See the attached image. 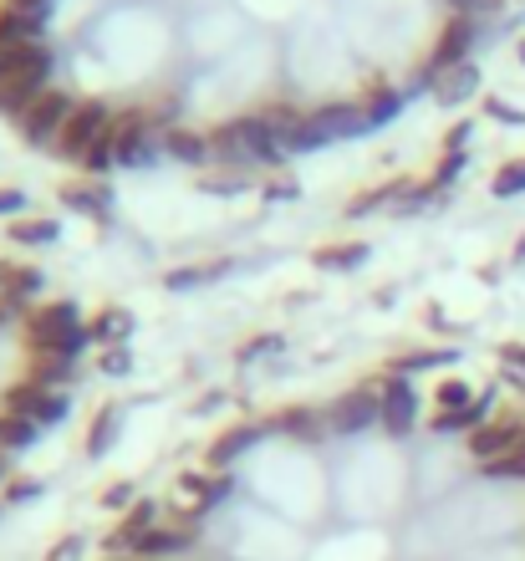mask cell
Listing matches in <instances>:
<instances>
[{"label": "cell", "instance_id": "52", "mask_svg": "<svg viewBox=\"0 0 525 561\" xmlns=\"http://www.w3.org/2000/svg\"><path fill=\"white\" fill-rule=\"evenodd\" d=\"M0 511H5V501H0Z\"/></svg>", "mask_w": 525, "mask_h": 561}, {"label": "cell", "instance_id": "17", "mask_svg": "<svg viewBox=\"0 0 525 561\" xmlns=\"http://www.w3.org/2000/svg\"><path fill=\"white\" fill-rule=\"evenodd\" d=\"M163 159L199 169V163L215 159V148H209V134H194V128H169V134H163Z\"/></svg>", "mask_w": 525, "mask_h": 561}, {"label": "cell", "instance_id": "22", "mask_svg": "<svg viewBox=\"0 0 525 561\" xmlns=\"http://www.w3.org/2000/svg\"><path fill=\"white\" fill-rule=\"evenodd\" d=\"M409 184H413V179L398 174V179H388V184H373V190H363L347 205V220H363V215H373V209H383V205H398V199L409 194Z\"/></svg>", "mask_w": 525, "mask_h": 561}, {"label": "cell", "instance_id": "40", "mask_svg": "<svg viewBox=\"0 0 525 561\" xmlns=\"http://www.w3.org/2000/svg\"><path fill=\"white\" fill-rule=\"evenodd\" d=\"M484 113H490L495 123H511V128H525V113H521V107L500 103V98H484Z\"/></svg>", "mask_w": 525, "mask_h": 561}, {"label": "cell", "instance_id": "23", "mask_svg": "<svg viewBox=\"0 0 525 561\" xmlns=\"http://www.w3.org/2000/svg\"><path fill=\"white\" fill-rule=\"evenodd\" d=\"M235 271V261H199V266H179L163 276L169 291H194V286H209V280H225Z\"/></svg>", "mask_w": 525, "mask_h": 561}, {"label": "cell", "instance_id": "32", "mask_svg": "<svg viewBox=\"0 0 525 561\" xmlns=\"http://www.w3.org/2000/svg\"><path fill=\"white\" fill-rule=\"evenodd\" d=\"M465 169H469V153H444L429 184H434V190H449V184H454V179H459V174H465Z\"/></svg>", "mask_w": 525, "mask_h": 561}, {"label": "cell", "instance_id": "51", "mask_svg": "<svg viewBox=\"0 0 525 561\" xmlns=\"http://www.w3.org/2000/svg\"><path fill=\"white\" fill-rule=\"evenodd\" d=\"M515 51H521V61H525V36H521V46H515Z\"/></svg>", "mask_w": 525, "mask_h": 561}, {"label": "cell", "instance_id": "14", "mask_svg": "<svg viewBox=\"0 0 525 561\" xmlns=\"http://www.w3.org/2000/svg\"><path fill=\"white\" fill-rule=\"evenodd\" d=\"M480 67L475 61H459V67H449V72H438L434 77V103L438 107H459V103H469L475 92H480Z\"/></svg>", "mask_w": 525, "mask_h": 561}, {"label": "cell", "instance_id": "25", "mask_svg": "<svg viewBox=\"0 0 525 561\" xmlns=\"http://www.w3.org/2000/svg\"><path fill=\"white\" fill-rule=\"evenodd\" d=\"M454 353L449 347H413V353H398L393 363H388V373H398V378H409V373H429V368H449Z\"/></svg>", "mask_w": 525, "mask_h": 561}, {"label": "cell", "instance_id": "48", "mask_svg": "<svg viewBox=\"0 0 525 561\" xmlns=\"http://www.w3.org/2000/svg\"><path fill=\"white\" fill-rule=\"evenodd\" d=\"M5 480H11V459L0 455V485H5Z\"/></svg>", "mask_w": 525, "mask_h": 561}, {"label": "cell", "instance_id": "38", "mask_svg": "<svg viewBox=\"0 0 525 561\" xmlns=\"http://www.w3.org/2000/svg\"><path fill=\"white\" fill-rule=\"evenodd\" d=\"M82 557H88V536H61V541H57V547H52V551H46V561H82Z\"/></svg>", "mask_w": 525, "mask_h": 561}, {"label": "cell", "instance_id": "50", "mask_svg": "<svg viewBox=\"0 0 525 561\" xmlns=\"http://www.w3.org/2000/svg\"><path fill=\"white\" fill-rule=\"evenodd\" d=\"M107 561H148V557H107Z\"/></svg>", "mask_w": 525, "mask_h": 561}, {"label": "cell", "instance_id": "2", "mask_svg": "<svg viewBox=\"0 0 525 561\" xmlns=\"http://www.w3.org/2000/svg\"><path fill=\"white\" fill-rule=\"evenodd\" d=\"M209 148H215L219 163H265V169H271V163L286 159L276 128H271L261 113H246V118L215 128V134H209Z\"/></svg>", "mask_w": 525, "mask_h": 561}, {"label": "cell", "instance_id": "28", "mask_svg": "<svg viewBox=\"0 0 525 561\" xmlns=\"http://www.w3.org/2000/svg\"><path fill=\"white\" fill-rule=\"evenodd\" d=\"M490 194H495V199H515V194H525V159L500 163L495 179H490Z\"/></svg>", "mask_w": 525, "mask_h": 561}, {"label": "cell", "instance_id": "44", "mask_svg": "<svg viewBox=\"0 0 525 561\" xmlns=\"http://www.w3.org/2000/svg\"><path fill=\"white\" fill-rule=\"evenodd\" d=\"M500 363H505L511 373H525V347L521 342H505V347H500Z\"/></svg>", "mask_w": 525, "mask_h": 561}, {"label": "cell", "instance_id": "10", "mask_svg": "<svg viewBox=\"0 0 525 561\" xmlns=\"http://www.w3.org/2000/svg\"><path fill=\"white\" fill-rule=\"evenodd\" d=\"M225 495H230V474H184V480H179V511H184V516H205V511H215L219 501H225Z\"/></svg>", "mask_w": 525, "mask_h": 561}, {"label": "cell", "instance_id": "36", "mask_svg": "<svg viewBox=\"0 0 525 561\" xmlns=\"http://www.w3.org/2000/svg\"><path fill=\"white\" fill-rule=\"evenodd\" d=\"M199 190H205V194H250V190H255V179L219 174V179H199Z\"/></svg>", "mask_w": 525, "mask_h": 561}, {"label": "cell", "instance_id": "29", "mask_svg": "<svg viewBox=\"0 0 525 561\" xmlns=\"http://www.w3.org/2000/svg\"><path fill=\"white\" fill-rule=\"evenodd\" d=\"M67 378H72V363H67V357H36V363H31V383L57 388V383H67Z\"/></svg>", "mask_w": 525, "mask_h": 561}, {"label": "cell", "instance_id": "47", "mask_svg": "<svg viewBox=\"0 0 525 561\" xmlns=\"http://www.w3.org/2000/svg\"><path fill=\"white\" fill-rule=\"evenodd\" d=\"M219 403H225V393H205V399H199V414H209V409H219Z\"/></svg>", "mask_w": 525, "mask_h": 561}, {"label": "cell", "instance_id": "15", "mask_svg": "<svg viewBox=\"0 0 525 561\" xmlns=\"http://www.w3.org/2000/svg\"><path fill=\"white\" fill-rule=\"evenodd\" d=\"M88 337H92V347H128L133 342V311L128 307H103L98 317L88 322Z\"/></svg>", "mask_w": 525, "mask_h": 561}, {"label": "cell", "instance_id": "12", "mask_svg": "<svg viewBox=\"0 0 525 561\" xmlns=\"http://www.w3.org/2000/svg\"><path fill=\"white\" fill-rule=\"evenodd\" d=\"M61 205L82 215V220H113V190L103 179H77V184H61Z\"/></svg>", "mask_w": 525, "mask_h": 561}, {"label": "cell", "instance_id": "49", "mask_svg": "<svg viewBox=\"0 0 525 561\" xmlns=\"http://www.w3.org/2000/svg\"><path fill=\"white\" fill-rule=\"evenodd\" d=\"M515 266H525V240H521V245H515Z\"/></svg>", "mask_w": 525, "mask_h": 561}, {"label": "cell", "instance_id": "11", "mask_svg": "<svg viewBox=\"0 0 525 561\" xmlns=\"http://www.w3.org/2000/svg\"><path fill=\"white\" fill-rule=\"evenodd\" d=\"M271 434V424H235V428H225L215 444H209V455H205V465L215 474H225L235 465V459L246 455V449H255V444Z\"/></svg>", "mask_w": 525, "mask_h": 561}, {"label": "cell", "instance_id": "21", "mask_svg": "<svg viewBox=\"0 0 525 561\" xmlns=\"http://www.w3.org/2000/svg\"><path fill=\"white\" fill-rule=\"evenodd\" d=\"M367 255H373L367 240H342V245H321L311 261H317V271H363Z\"/></svg>", "mask_w": 525, "mask_h": 561}, {"label": "cell", "instance_id": "43", "mask_svg": "<svg viewBox=\"0 0 525 561\" xmlns=\"http://www.w3.org/2000/svg\"><path fill=\"white\" fill-rule=\"evenodd\" d=\"M261 194H265V199H296V194H301V184H296V179H286V174H276L271 184H261Z\"/></svg>", "mask_w": 525, "mask_h": 561}, {"label": "cell", "instance_id": "20", "mask_svg": "<svg viewBox=\"0 0 525 561\" xmlns=\"http://www.w3.org/2000/svg\"><path fill=\"white\" fill-rule=\"evenodd\" d=\"M117 434H123V403H103V409L92 414V428H88V455L103 459L117 444Z\"/></svg>", "mask_w": 525, "mask_h": 561}, {"label": "cell", "instance_id": "33", "mask_svg": "<svg viewBox=\"0 0 525 561\" xmlns=\"http://www.w3.org/2000/svg\"><path fill=\"white\" fill-rule=\"evenodd\" d=\"M98 373H107V378H128L133 373V347H107V353L98 357Z\"/></svg>", "mask_w": 525, "mask_h": 561}, {"label": "cell", "instance_id": "16", "mask_svg": "<svg viewBox=\"0 0 525 561\" xmlns=\"http://www.w3.org/2000/svg\"><path fill=\"white\" fill-rule=\"evenodd\" d=\"M194 547V526L184 520V526H153V531L133 547V557H148V561H163V557H179V551Z\"/></svg>", "mask_w": 525, "mask_h": 561}, {"label": "cell", "instance_id": "39", "mask_svg": "<svg viewBox=\"0 0 525 561\" xmlns=\"http://www.w3.org/2000/svg\"><path fill=\"white\" fill-rule=\"evenodd\" d=\"M438 199V190L434 184H409V194H403V199H398V215H413V209H423V205H434Z\"/></svg>", "mask_w": 525, "mask_h": 561}, {"label": "cell", "instance_id": "5", "mask_svg": "<svg viewBox=\"0 0 525 561\" xmlns=\"http://www.w3.org/2000/svg\"><path fill=\"white\" fill-rule=\"evenodd\" d=\"M72 98L67 92H46V98H36V107H31L26 118H21V138H26L31 148H57L61 128H67V118H72Z\"/></svg>", "mask_w": 525, "mask_h": 561}, {"label": "cell", "instance_id": "31", "mask_svg": "<svg viewBox=\"0 0 525 561\" xmlns=\"http://www.w3.org/2000/svg\"><path fill=\"white\" fill-rule=\"evenodd\" d=\"M438 414H459V409H469L475 403V388L459 383V378H449V383H438Z\"/></svg>", "mask_w": 525, "mask_h": 561}, {"label": "cell", "instance_id": "6", "mask_svg": "<svg viewBox=\"0 0 525 561\" xmlns=\"http://www.w3.org/2000/svg\"><path fill=\"white\" fill-rule=\"evenodd\" d=\"M378 403H383V428H388L393 439L413 434V424H419V393H413L409 378L383 373V378H378Z\"/></svg>", "mask_w": 525, "mask_h": 561}, {"label": "cell", "instance_id": "8", "mask_svg": "<svg viewBox=\"0 0 525 561\" xmlns=\"http://www.w3.org/2000/svg\"><path fill=\"white\" fill-rule=\"evenodd\" d=\"M383 424V403H378V388H352L342 399L327 409V428L332 434H363V428Z\"/></svg>", "mask_w": 525, "mask_h": 561}, {"label": "cell", "instance_id": "42", "mask_svg": "<svg viewBox=\"0 0 525 561\" xmlns=\"http://www.w3.org/2000/svg\"><path fill=\"white\" fill-rule=\"evenodd\" d=\"M469 134H475V123H469V118H459V123H454V128H449V134H444V153H465Z\"/></svg>", "mask_w": 525, "mask_h": 561}, {"label": "cell", "instance_id": "35", "mask_svg": "<svg viewBox=\"0 0 525 561\" xmlns=\"http://www.w3.org/2000/svg\"><path fill=\"white\" fill-rule=\"evenodd\" d=\"M281 347H286V342H281L276 332H265V337H250L235 357H240V368H246V363H255V357H271V353H281Z\"/></svg>", "mask_w": 525, "mask_h": 561}, {"label": "cell", "instance_id": "41", "mask_svg": "<svg viewBox=\"0 0 525 561\" xmlns=\"http://www.w3.org/2000/svg\"><path fill=\"white\" fill-rule=\"evenodd\" d=\"M42 495V480H11L5 485V505H26V501H36Z\"/></svg>", "mask_w": 525, "mask_h": 561}, {"label": "cell", "instance_id": "7", "mask_svg": "<svg viewBox=\"0 0 525 561\" xmlns=\"http://www.w3.org/2000/svg\"><path fill=\"white\" fill-rule=\"evenodd\" d=\"M521 444H525V419L521 414H500V419H490L484 428L469 434V455L480 459V465H495V459L515 455Z\"/></svg>", "mask_w": 525, "mask_h": 561}, {"label": "cell", "instance_id": "9", "mask_svg": "<svg viewBox=\"0 0 525 561\" xmlns=\"http://www.w3.org/2000/svg\"><path fill=\"white\" fill-rule=\"evenodd\" d=\"M311 128L321 134V144H342V138L373 134L363 103H327V107H317V113H311Z\"/></svg>", "mask_w": 525, "mask_h": 561}, {"label": "cell", "instance_id": "37", "mask_svg": "<svg viewBox=\"0 0 525 561\" xmlns=\"http://www.w3.org/2000/svg\"><path fill=\"white\" fill-rule=\"evenodd\" d=\"M103 505H107V511H133V505H138V490H133V480H113V485L103 490Z\"/></svg>", "mask_w": 525, "mask_h": 561}, {"label": "cell", "instance_id": "18", "mask_svg": "<svg viewBox=\"0 0 525 561\" xmlns=\"http://www.w3.org/2000/svg\"><path fill=\"white\" fill-rule=\"evenodd\" d=\"M271 428L292 434V439H307V444H317L321 434H332V428H327V414H321V409H307V403H296V409H281V414L271 419Z\"/></svg>", "mask_w": 525, "mask_h": 561}, {"label": "cell", "instance_id": "27", "mask_svg": "<svg viewBox=\"0 0 525 561\" xmlns=\"http://www.w3.org/2000/svg\"><path fill=\"white\" fill-rule=\"evenodd\" d=\"M36 434H42V428L31 424V419L0 414V455H5V449H26V444H36Z\"/></svg>", "mask_w": 525, "mask_h": 561}, {"label": "cell", "instance_id": "4", "mask_svg": "<svg viewBox=\"0 0 525 561\" xmlns=\"http://www.w3.org/2000/svg\"><path fill=\"white\" fill-rule=\"evenodd\" d=\"M113 107L107 103H77L72 107V118H67V128H61V138H57V153L61 159H72V163H82L92 153V144L113 128Z\"/></svg>", "mask_w": 525, "mask_h": 561}, {"label": "cell", "instance_id": "30", "mask_svg": "<svg viewBox=\"0 0 525 561\" xmlns=\"http://www.w3.org/2000/svg\"><path fill=\"white\" fill-rule=\"evenodd\" d=\"M36 291H42V276L26 266H11V280H5V296H0V301H21V307H26Z\"/></svg>", "mask_w": 525, "mask_h": 561}, {"label": "cell", "instance_id": "46", "mask_svg": "<svg viewBox=\"0 0 525 561\" xmlns=\"http://www.w3.org/2000/svg\"><path fill=\"white\" fill-rule=\"evenodd\" d=\"M484 5H490V0H449V11H454V15H480Z\"/></svg>", "mask_w": 525, "mask_h": 561}, {"label": "cell", "instance_id": "13", "mask_svg": "<svg viewBox=\"0 0 525 561\" xmlns=\"http://www.w3.org/2000/svg\"><path fill=\"white\" fill-rule=\"evenodd\" d=\"M57 67V51L46 42H31V46H5L0 42V82L11 77H26V72H52Z\"/></svg>", "mask_w": 525, "mask_h": 561}, {"label": "cell", "instance_id": "24", "mask_svg": "<svg viewBox=\"0 0 525 561\" xmlns=\"http://www.w3.org/2000/svg\"><path fill=\"white\" fill-rule=\"evenodd\" d=\"M5 240H11V245H57V240H61V220H52V215H36V220H11V225H5Z\"/></svg>", "mask_w": 525, "mask_h": 561}, {"label": "cell", "instance_id": "45", "mask_svg": "<svg viewBox=\"0 0 525 561\" xmlns=\"http://www.w3.org/2000/svg\"><path fill=\"white\" fill-rule=\"evenodd\" d=\"M15 209H26V194H21V190H0V215H15Z\"/></svg>", "mask_w": 525, "mask_h": 561}, {"label": "cell", "instance_id": "19", "mask_svg": "<svg viewBox=\"0 0 525 561\" xmlns=\"http://www.w3.org/2000/svg\"><path fill=\"white\" fill-rule=\"evenodd\" d=\"M490 409H495V393H480V399L469 403V409H459V414H434V434H459V428H465V434H475V428H484L490 424Z\"/></svg>", "mask_w": 525, "mask_h": 561}, {"label": "cell", "instance_id": "1", "mask_svg": "<svg viewBox=\"0 0 525 561\" xmlns=\"http://www.w3.org/2000/svg\"><path fill=\"white\" fill-rule=\"evenodd\" d=\"M26 342H31V357H67V363H77V357L92 347L77 301H46V307L31 311Z\"/></svg>", "mask_w": 525, "mask_h": 561}, {"label": "cell", "instance_id": "3", "mask_svg": "<svg viewBox=\"0 0 525 561\" xmlns=\"http://www.w3.org/2000/svg\"><path fill=\"white\" fill-rule=\"evenodd\" d=\"M5 414L15 419H31L36 428H57L61 419L72 414V399L61 393V388H42V383H15L11 393H5Z\"/></svg>", "mask_w": 525, "mask_h": 561}, {"label": "cell", "instance_id": "26", "mask_svg": "<svg viewBox=\"0 0 525 561\" xmlns=\"http://www.w3.org/2000/svg\"><path fill=\"white\" fill-rule=\"evenodd\" d=\"M403 103H409V92H393V88L367 92V98H363V107H367V123H373V128H383V123H393L398 113H403Z\"/></svg>", "mask_w": 525, "mask_h": 561}, {"label": "cell", "instance_id": "34", "mask_svg": "<svg viewBox=\"0 0 525 561\" xmlns=\"http://www.w3.org/2000/svg\"><path fill=\"white\" fill-rule=\"evenodd\" d=\"M484 474H495V480H525V444L515 449V455L495 459V465H480Z\"/></svg>", "mask_w": 525, "mask_h": 561}]
</instances>
